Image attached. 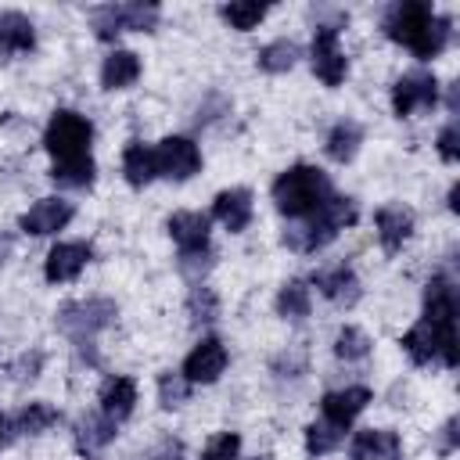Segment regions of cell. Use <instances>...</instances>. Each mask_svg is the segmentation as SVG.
Here are the masks:
<instances>
[{
  "instance_id": "cell-1",
  "label": "cell",
  "mask_w": 460,
  "mask_h": 460,
  "mask_svg": "<svg viewBox=\"0 0 460 460\" xmlns=\"http://www.w3.org/2000/svg\"><path fill=\"white\" fill-rule=\"evenodd\" d=\"M385 36L410 47L420 61L442 54V47L449 43V18L435 14L428 4L420 0H406V4H395L388 7L385 14Z\"/></svg>"
},
{
  "instance_id": "cell-2",
  "label": "cell",
  "mask_w": 460,
  "mask_h": 460,
  "mask_svg": "<svg viewBox=\"0 0 460 460\" xmlns=\"http://www.w3.org/2000/svg\"><path fill=\"white\" fill-rule=\"evenodd\" d=\"M331 198V180L316 165H291L273 180V201L288 219L313 216Z\"/></svg>"
},
{
  "instance_id": "cell-3",
  "label": "cell",
  "mask_w": 460,
  "mask_h": 460,
  "mask_svg": "<svg viewBox=\"0 0 460 460\" xmlns=\"http://www.w3.org/2000/svg\"><path fill=\"white\" fill-rule=\"evenodd\" d=\"M352 223H356V205H352V198L331 194L313 216H305L302 226L288 230L284 241H288L295 252H316V248H323L327 241H334L338 230H345V226H352Z\"/></svg>"
},
{
  "instance_id": "cell-4",
  "label": "cell",
  "mask_w": 460,
  "mask_h": 460,
  "mask_svg": "<svg viewBox=\"0 0 460 460\" xmlns=\"http://www.w3.org/2000/svg\"><path fill=\"white\" fill-rule=\"evenodd\" d=\"M424 320L438 331V356L446 367H456V295L446 277H431L424 291Z\"/></svg>"
},
{
  "instance_id": "cell-5",
  "label": "cell",
  "mask_w": 460,
  "mask_h": 460,
  "mask_svg": "<svg viewBox=\"0 0 460 460\" xmlns=\"http://www.w3.org/2000/svg\"><path fill=\"white\" fill-rule=\"evenodd\" d=\"M90 137H93L90 119H83L79 111L61 108V111L50 115L43 144L54 155V162H72V158H86L90 155Z\"/></svg>"
},
{
  "instance_id": "cell-6",
  "label": "cell",
  "mask_w": 460,
  "mask_h": 460,
  "mask_svg": "<svg viewBox=\"0 0 460 460\" xmlns=\"http://www.w3.org/2000/svg\"><path fill=\"white\" fill-rule=\"evenodd\" d=\"M155 22H158V7L155 4H108V7L93 11L97 40H115L126 29L147 32V29H155Z\"/></svg>"
},
{
  "instance_id": "cell-7",
  "label": "cell",
  "mask_w": 460,
  "mask_h": 460,
  "mask_svg": "<svg viewBox=\"0 0 460 460\" xmlns=\"http://www.w3.org/2000/svg\"><path fill=\"white\" fill-rule=\"evenodd\" d=\"M155 169H158V176H169L176 183L180 180H190L201 169V151L187 137H165L155 147Z\"/></svg>"
},
{
  "instance_id": "cell-8",
  "label": "cell",
  "mask_w": 460,
  "mask_h": 460,
  "mask_svg": "<svg viewBox=\"0 0 460 460\" xmlns=\"http://www.w3.org/2000/svg\"><path fill=\"white\" fill-rule=\"evenodd\" d=\"M115 320V305L108 298H90V302H68L61 305L58 313V323L75 334V338H86V334H97L101 327H108Z\"/></svg>"
},
{
  "instance_id": "cell-9",
  "label": "cell",
  "mask_w": 460,
  "mask_h": 460,
  "mask_svg": "<svg viewBox=\"0 0 460 460\" xmlns=\"http://www.w3.org/2000/svg\"><path fill=\"white\" fill-rule=\"evenodd\" d=\"M435 101H438V83L431 72H410L392 86V108L399 119L420 108H435Z\"/></svg>"
},
{
  "instance_id": "cell-10",
  "label": "cell",
  "mask_w": 460,
  "mask_h": 460,
  "mask_svg": "<svg viewBox=\"0 0 460 460\" xmlns=\"http://www.w3.org/2000/svg\"><path fill=\"white\" fill-rule=\"evenodd\" d=\"M313 72L327 83V86H338L349 72L345 65V54L338 50V25H320L316 36H313Z\"/></svg>"
},
{
  "instance_id": "cell-11",
  "label": "cell",
  "mask_w": 460,
  "mask_h": 460,
  "mask_svg": "<svg viewBox=\"0 0 460 460\" xmlns=\"http://www.w3.org/2000/svg\"><path fill=\"white\" fill-rule=\"evenodd\" d=\"M223 370H226V349L219 338H201L190 349V356L183 359V377L190 385H212V381H219Z\"/></svg>"
},
{
  "instance_id": "cell-12",
  "label": "cell",
  "mask_w": 460,
  "mask_h": 460,
  "mask_svg": "<svg viewBox=\"0 0 460 460\" xmlns=\"http://www.w3.org/2000/svg\"><path fill=\"white\" fill-rule=\"evenodd\" d=\"M68 219H72V205H68V201H61V198H40V201L18 219V226H22L25 234H32V237H47V234H58Z\"/></svg>"
},
{
  "instance_id": "cell-13",
  "label": "cell",
  "mask_w": 460,
  "mask_h": 460,
  "mask_svg": "<svg viewBox=\"0 0 460 460\" xmlns=\"http://www.w3.org/2000/svg\"><path fill=\"white\" fill-rule=\"evenodd\" d=\"M90 244H83V241H65V244H54L50 248V255H47V266H43V273H47V280L50 284H65V280H75L79 273H83V266L90 262Z\"/></svg>"
},
{
  "instance_id": "cell-14",
  "label": "cell",
  "mask_w": 460,
  "mask_h": 460,
  "mask_svg": "<svg viewBox=\"0 0 460 460\" xmlns=\"http://www.w3.org/2000/svg\"><path fill=\"white\" fill-rule=\"evenodd\" d=\"M370 402V388L363 385H352V388H341V392H327L320 410H323V420L338 424V428H349Z\"/></svg>"
},
{
  "instance_id": "cell-15",
  "label": "cell",
  "mask_w": 460,
  "mask_h": 460,
  "mask_svg": "<svg viewBox=\"0 0 460 460\" xmlns=\"http://www.w3.org/2000/svg\"><path fill=\"white\" fill-rule=\"evenodd\" d=\"M349 456L352 460H399L402 442L388 428H367V431H356V438L349 446Z\"/></svg>"
},
{
  "instance_id": "cell-16",
  "label": "cell",
  "mask_w": 460,
  "mask_h": 460,
  "mask_svg": "<svg viewBox=\"0 0 460 460\" xmlns=\"http://www.w3.org/2000/svg\"><path fill=\"white\" fill-rule=\"evenodd\" d=\"M169 237L180 244V255H194L208 248V216L205 212H172Z\"/></svg>"
},
{
  "instance_id": "cell-17",
  "label": "cell",
  "mask_w": 460,
  "mask_h": 460,
  "mask_svg": "<svg viewBox=\"0 0 460 460\" xmlns=\"http://www.w3.org/2000/svg\"><path fill=\"white\" fill-rule=\"evenodd\" d=\"M212 216H216L230 234L244 230V226L252 223V190H244V187L219 190L216 201H212Z\"/></svg>"
},
{
  "instance_id": "cell-18",
  "label": "cell",
  "mask_w": 460,
  "mask_h": 460,
  "mask_svg": "<svg viewBox=\"0 0 460 460\" xmlns=\"http://www.w3.org/2000/svg\"><path fill=\"white\" fill-rule=\"evenodd\" d=\"M374 223H377V237H381V248H385V252H399L402 241L413 234V212L402 208V205H385V208H377Z\"/></svg>"
},
{
  "instance_id": "cell-19",
  "label": "cell",
  "mask_w": 460,
  "mask_h": 460,
  "mask_svg": "<svg viewBox=\"0 0 460 460\" xmlns=\"http://www.w3.org/2000/svg\"><path fill=\"white\" fill-rule=\"evenodd\" d=\"M133 402H137V385H133V377H108V381L101 385V413L111 417L115 424L133 413Z\"/></svg>"
},
{
  "instance_id": "cell-20",
  "label": "cell",
  "mask_w": 460,
  "mask_h": 460,
  "mask_svg": "<svg viewBox=\"0 0 460 460\" xmlns=\"http://www.w3.org/2000/svg\"><path fill=\"white\" fill-rule=\"evenodd\" d=\"M32 43H36V32L25 14H18V11L0 14V58L25 54V50H32Z\"/></svg>"
},
{
  "instance_id": "cell-21",
  "label": "cell",
  "mask_w": 460,
  "mask_h": 460,
  "mask_svg": "<svg viewBox=\"0 0 460 460\" xmlns=\"http://www.w3.org/2000/svg\"><path fill=\"white\" fill-rule=\"evenodd\" d=\"M140 75V58L133 50H111L101 65V86L104 90H122L129 83H137Z\"/></svg>"
},
{
  "instance_id": "cell-22",
  "label": "cell",
  "mask_w": 460,
  "mask_h": 460,
  "mask_svg": "<svg viewBox=\"0 0 460 460\" xmlns=\"http://www.w3.org/2000/svg\"><path fill=\"white\" fill-rule=\"evenodd\" d=\"M313 284H316L334 305H356V298H359V280H356V273L345 270V266L327 270V273H316Z\"/></svg>"
},
{
  "instance_id": "cell-23",
  "label": "cell",
  "mask_w": 460,
  "mask_h": 460,
  "mask_svg": "<svg viewBox=\"0 0 460 460\" xmlns=\"http://www.w3.org/2000/svg\"><path fill=\"white\" fill-rule=\"evenodd\" d=\"M399 345L406 349V356H410L417 367H424V363H431V359L438 356V331H435L428 320H420L417 327H410V331L402 334Z\"/></svg>"
},
{
  "instance_id": "cell-24",
  "label": "cell",
  "mask_w": 460,
  "mask_h": 460,
  "mask_svg": "<svg viewBox=\"0 0 460 460\" xmlns=\"http://www.w3.org/2000/svg\"><path fill=\"white\" fill-rule=\"evenodd\" d=\"M122 172H126V180H129L133 187H147V183L158 176V169H155V151L133 140V144L126 147V155H122Z\"/></svg>"
},
{
  "instance_id": "cell-25",
  "label": "cell",
  "mask_w": 460,
  "mask_h": 460,
  "mask_svg": "<svg viewBox=\"0 0 460 460\" xmlns=\"http://www.w3.org/2000/svg\"><path fill=\"white\" fill-rule=\"evenodd\" d=\"M111 438H115V420L104 417V413L83 417V420L75 424V446H79L83 453H97V449L108 446Z\"/></svg>"
},
{
  "instance_id": "cell-26",
  "label": "cell",
  "mask_w": 460,
  "mask_h": 460,
  "mask_svg": "<svg viewBox=\"0 0 460 460\" xmlns=\"http://www.w3.org/2000/svg\"><path fill=\"white\" fill-rule=\"evenodd\" d=\"M359 144H363V129H359L356 122H338V126L327 133V155H331L334 162H352L356 151H359Z\"/></svg>"
},
{
  "instance_id": "cell-27",
  "label": "cell",
  "mask_w": 460,
  "mask_h": 460,
  "mask_svg": "<svg viewBox=\"0 0 460 460\" xmlns=\"http://www.w3.org/2000/svg\"><path fill=\"white\" fill-rule=\"evenodd\" d=\"M50 180L58 187H90L93 183V158H72V162H54Z\"/></svg>"
},
{
  "instance_id": "cell-28",
  "label": "cell",
  "mask_w": 460,
  "mask_h": 460,
  "mask_svg": "<svg viewBox=\"0 0 460 460\" xmlns=\"http://www.w3.org/2000/svg\"><path fill=\"white\" fill-rule=\"evenodd\" d=\"M58 420V410L54 406H47V402H29L18 417H14V431L18 435H40V431H47L50 424Z\"/></svg>"
},
{
  "instance_id": "cell-29",
  "label": "cell",
  "mask_w": 460,
  "mask_h": 460,
  "mask_svg": "<svg viewBox=\"0 0 460 460\" xmlns=\"http://www.w3.org/2000/svg\"><path fill=\"white\" fill-rule=\"evenodd\" d=\"M277 309H280V316H291V320L309 316V288H305V280H288L280 288V295H277Z\"/></svg>"
},
{
  "instance_id": "cell-30",
  "label": "cell",
  "mask_w": 460,
  "mask_h": 460,
  "mask_svg": "<svg viewBox=\"0 0 460 460\" xmlns=\"http://www.w3.org/2000/svg\"><path fill=\"white\" fill-rule=\"evenodd\" d=\"M266 4H252V0H237V4H223L219 7V14L234 25V29H241V32H248V29H255L262 18H266Z\"/></svg>"
},
{
  "instance_id": "cell-31",
  "label": "cell",
  "mask_w": 460,
  "mask_h": 460,
  "mask_svg": "<svg viewBox=\"0 0 460 460\" xmlns=\"http://www.w3.org/2000/svg\"><path fill=\"white\" fill-rule=\"evenodd\" d=\"M341 435H345V428H338V424H331V420L309 424V428H305V449H309L313 456H323V453H331V449L341 446Z\"/></svg>"
},
{
  "instance_id": "cell-32",
  "label": "cell",
  "mask_w": 460,
  "mask_h": 460,
  "mask_svg": "<svg viewBox=\"0 0 460 460\" xmlns=\"http://www.w3.org/2000/svg\"><path fill=\"white\" fill-rule=\"evenodd\" d=\"M295 61H298V47L291 40H277V43L259 50V68L262 72H288Z\"/></svg>"
},
{
  "instance_id": "cell-33",
  "label": "cell",
  "mask_w": 460,
  "mask_h": 460,
  "mask_svg": "<svg viewBox=\"0 0 460 460\" xmlns=\"http://www.w3.org/2000/svg\"><path fill=\"white\" fill-rule=\"evenodd\" d=\"M334 352L341 359H363L370 352V338L359 331V327H341L338 338H334Z\"/></svg>"
},
{
  "instance_id": "cell-34",
  "label": "cell",
  "mask_w": 460,
  "mask_h": 460,
  "mask_svg": "<svg viewBox=\"0 0 460 460\" xmlns=\"http://www.w3.org/2000/svg\"><path fill=\"white\" fill-rule=\"evenodd\" d=\"M187 395H190V381H187L183 374H162V377H158V399H162L165 410L183 406Z\"/></svg>"
},
{
  "instance_id": "cell-35",
  "label": "cell",
  "mask_w": 460,
  "mask_h": 460,
  "mask_svg": "<svg viewBox=\"0 0 460 460\" xmlns=\"http://www.w3.org/2000/svg\"><path fill=\"white\" fill-rule=\"evenodd\" d=\"M237 453H241V438H237L234 431H223V435H216V438L205 446L201 460H237Z\"/></svg>"
},
{
  "instance_id": "cell-36",
  "label": "cell",
  "mask_w": 460,
  "mask_h": 460,
  "mask_svg": "<svg viewBox=\"0 0 460 460\" xmlns=\"http://www.w3.org/2000/svg\"><path fill=\"white\" fill-rule=\"evenodd\" d=\"M187 309H190V316L194 320H201V323H208V320H216V295L208 291V288H194L190 291V298H187Z\"/></svg>"
},
{
  "instance_id": "cell-37",
  "label": "cell",
  "mask_w": 460,
  "mask_h": 460,
  "mask_svg": "<svg viewBox=\"0 0 460 460\" xmlns=\"http://www.w3.org/2000/svg\"><path fill=\"white\" fill-rule=\"evenodd\" d=\"M438 155H442L446 162H456V155H460V126H456V122H449V126L438 133Z\"/></svg>"
},
{
  "instance_id": "cell-38",
  "label": "cell",
  "mask_w": 460,
  "mask_h": 460,
  "mask_svg": "<svg viewBox=\"0 0 460 460\" xmlns=\"http://www.w3.org/2000/svg\"><path fill=\"white\" fill-rule=\"evenodd\" d=\"M453 446H456V420H449V424H446V453H449Z\"/></svg>"
},
{
  "instance_id": "cell-39",
  "label": "cell",
  "mask_w": 460,
  "mask_h": 460,
  "mask_svg": "<svg viewBox=\"0 0 460 460\" xmlns=\"http://www.w3.org/2000/svg\"><path fill=\"white\" fill-rule=\"evenodd\" d=\"M0 435H4V420H0Z\"/></svg>"
},
{
  "instance_id": "cell-40",
  "label": "cell",
  "mask_w": 460,
  "mask_h": 460,
  "mask_svg": "<svg viewBox=\"0 0 460 460\" xmlns=\"http://www.w3.org/2000/svg\"><path fill=\"white\" fill-rule=\"evenodd\" d=\"M255 460H262V456H255Z\"/></svg>"
}]
</instances>
